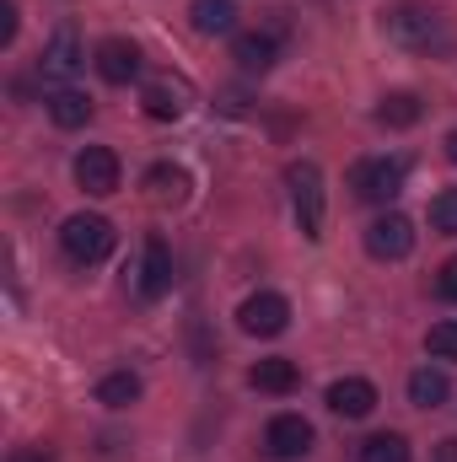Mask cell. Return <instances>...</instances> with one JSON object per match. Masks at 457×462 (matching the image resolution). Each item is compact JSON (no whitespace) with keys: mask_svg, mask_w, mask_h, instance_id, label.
<instances>
[{"mask_svg":"<svg viewBox=\"0 0 457 462\" xmlns=\"http://www.w3.org/2000/svg\"><path fill=\"white\" fill-rule=\"evenodd\" d=\"M231 60H237L247 76H264V70L280 60V32H275V27H258V32H237V43H231Z\"/></svg>","mask_w":457,"mask_h":462,"instance_id":"obj_11","label":"cell"},{"mask_svg":"<svg viewBox=\"0 0 457 462\" xmlns=\"http://www.w3.org/2000/svg\"><path fill=\"white\" fill-rule=\"evenodd\" d=\"M49 118H54L60 129H81V124L92 118V97L76 92V87H60V92L49 97Z\"/></svg>","mask_w":457,"mask_h":462,"instance_id":"obj_20","label":"cell"},{"mask_svg":"<svg viewBox=\"0 0 457 462\" xmlns=\"http://www.w3.org/2000/svg\"><path fill=\"white\" fill-rule=\"evenodd\" d=\"M98 403H103V409H129V403H140V376H135V371H108V376L98 382Z\"/></svg>","mask_w":457,"mask_h":462,"instance_id":"obj_21","label":"cell"},{"mask_svg":"<svg viewBox=\"0 0 457 462\" xmlns=\"http://www.w3.org/2000/svg\"><path fill=\"white\" fill-rule=\"evenodd\" d=\"M285 189H291V210H296V226L307 242L323 236V167L318 162H291L285 167Z\"/></svg>","mask_w":457,"mask_h":462,"instance_id":"obj_1","label":"cell"},{"mask_svg":"<svg viewBox=\"0 0 457 462\" xmlns=\"http://www.w3.org/2000/svg\"><path fill=\"white\" fill-rule=\"evenodd\" d=\"M140 108H145V118H156V124H173V118H183V108H189V87L183 81H145Z\"/></svg>","mask_w":457,"mask_h":462,"instance_id":"obj_13","label":"cell"},{"mask_svg":"<svg viewBox=\"0 0 457 462\" xmlns=\"http://www.w3.org/2000/svg\"><path fill=\"white\" fill-rule=\"evenodd\" d=\"M447 162H457V129L447 134Z\"/></svg>","mask_w":457,"mask_h":462,"instance_id":"obj_28","label":"cell"},{"mask_svg":"<svg viewBox=\"0 0 457 462\" xmlns=\"http://www.w3.org/2000/svg\"><path fill=\"white\" fill-rule=\"evenodd\" d=\"M431 226L457 236V189H442V194L431 199Z\"/></svg>","mask_w":457,"mask_h":462,"instance_id":"obj_24","label":"cell"},{"mask_svg":"<svg viewBox=\"0 0 457 462\" xmlns=\"http://www.w3.org/2000/svg\"><path fill=\"white\" fill-rule=\"evenodd\" d=\"M431 462H457V436H447V441H436V457Z\"/></svg>","mask_w":457,"mask_h":462,"instance_id":"obj_27","label":"cell"},{"mask_svg":"<svg viewBox=\"0 0 457 462\" xmlns=\"http://www.w3.org/2000/svg\"><path fill=\"white\" fill-rule=\"evenodd\" d=\"M452 398V382H447V371H436V365H420L415 376H409V403L415 409H442Z\"/></svg>","mask_w":457,"mask_h":462,"instance_id":"obj_16","label":"cell"},{"mask_svg":"<svg viewBox=\"0 0 457 462\" xmlns=\"http://www.w3.org/2000/svg\"><path fill=\"white\" fill-rule=\"evenodd\" d=\"M5 462H54V457H49L43 447H16V452H11Z\"/></svg>","mask_w":457,"mask_h":462,"instance_id":"obj_26","label":"cell"},{"mask_svg":"<svg viewBox=\"0 0 457 462\" xmlns=\"http://www.w3.org/2000/svg\"><path fill=\"white\" fill-rule=\"evenodd\" d=\"M425 349H431L436 360H457V318H442V323H431V334H425Z\"/></svg>","mask_w":457,"mask_h":462,"instance_id":"obj_23","label":"cell"},{"mask_svg":"<svg viewBox=\"0 0 457 462\" xmlns=\"http://www.w3.org/2000/svg\"><path fill=\"white\" fill-rule=\"evenodd\" d=\"M92 65H98V76H103L108 87H129V81L140 76V49H135L129 38H103L98 54H92Z\"/></svg>","mask_w":457,"mask_h":462,"instance_id":"obj_9","label":"cell"},{"mask_svg":"<svg viewBox=\"0 0 457 462\" xmlns=\"http://www.w3.org/2000/svg\"><path fill=\"white\" fill-rule=\"evenodd\" d=\"M436 296L457 307V258H447V263H442V274H436Z\"/></svg>","mask_w":457,"mask_h":462,"instance_id":"obj_25","label":"cell"},{"mask_svg":"<svg viewBox=\"0 0 457 462\" xmlns=\"http://www.w3.org/2000/svg\"><path fill=\"white\" fill-rule=\"evenodd\" d=\"M87 65V49H81V32L76 27H60L54 38H49V49H43V60H38V70H43V81H70L76 70Z\"/></svg>","mask_w":457,"mask_h":462,"instance_id":"obj_8","label":"cell"},{"mask_svg":"<svg viewBox=\"0 0 457 462\" xmlns=\"http://www.w3.org/2000/svg\"><path fill=\"white\" fill-rule=\"evenodd\" d=\"M189 16H194V32H205V38L237 32V5H231V0H194Z\"/></svg>","mask_w":457,"mask_h":462,"instance_id":"obj_17","label":"cell"},{"mask_svg":"<svg viewBox=\"0 0 457 462\" xmlns=\"http://www.w3.org/2000/svg\"><path fill=\"white\" fill-rule=\"evenodd\" d=\"M173 285V253L162 236H145V258H140V296H162Z\"/></svg>","mask_w":457,"mask_h":462,"instance_id":"obj_15","label":"cell"},{"mask_svg":"<svg viewBox=\"0 0 457 462\" xmlns=\"http://www.w3.org/2000/svg\"><path fill=\"white\" fill-rule=\"evenodd\" d=\"M296 382H302V371H296V360H285V355H269V360H258V365L247 371V387H258V393H269V398L296 393Z\"/></svg>","mask_w":457,"mask_h":462,"instance_id":"obj_14","label":"cell"},{"mask_svg":"<svg viewBox=\"0 0 457 462\" xmlns=\"http://www.w3.org/2000/svg\"><path fill=\"white\" fill-rule=\"evenodd\" d=\"M420 114H425V103H420L415 92H387V97L377 103V124H382V129H415Z\"/></svg>","mask_w":457,"mask_h":462,"instance_id":"obj_18","label":"cell"},{"mask_svg":"<svg viewBox=\"0 0 457 462\" xmlns=\"http://www.w3.org/2000/svg\"><path fill=\"white\" fill-rule=\"evenodd\" d=\"M145 189H151V199H162V205H178V199L189 194V172H183L178 162H156V167L145 172Z\"/></svg>","mask_w":457,"mask_h":462,"instance_id":"obj_19","label":"cell"},{"mask_svg":"<svg viewBox=\"0 0 457 462\" xmlns=\"http://www.w3.org/2000/svg\"><path fill=\"white\" fill-rule=\"evenodd\" d=\"M360 462H409V441H404L398 430L366 436V441H360Z\"/></svg>","mask_w":457,"mask_h":462,"instance_id":"obj_22","label":"cell"},{"mask_svg":"<svg viewBox=\"0 0 457 462\" xmlns=\"http://www.w3.org/2000/svg\"><path fill=\"white\" fill-rule=\"evenodd\" d=\"M329 409H334L340 420H366V414L377 409V387H371L366 376H340V382L329 387Z\"/></svg>","mask_w":457,"mask_h":462,"instance_id":"obj_12","label":"cell"},{"mask_svg":"<svg viewBox=\"0 0 457 462\" xmlns=\"http://www.w3.org/2000/svg\"><path fill=\"white\" fill-rule=\"evenodd\" d=\"M366 253H371V258H382V263L409 258V253H415V221H409V216H398V210H382V216L366 226Z\"/></svg>","mask_w":457,"mask_h":462,"instance_id":"obj_6","label":"cell"},{"mask_svg":"<svg viewBox=\"0 0 457 462\" xmlns=\"http://www.w3.org/2000/svg\"><path fill=\"white\" fill-rule=\"evenodd\" d=\"M404 178H409V162L404 156H366V162L350 167V189L366 205H393L404 194Z\"/></svg>","mask_w":457,"mask_h":462,"instance_id":"obj_3","label":"cell"},{"mask_svg":"<svg viewBox=\"0 0 457 462\" xmlns=\"http://www.w3.org/2000/svg\"><path fill=\"white\" fill-rule=\"evenodd\" d=\"M237 323H242V334H253V339H275V334L291 328V301H285L280 291H253V296L237 307Z\"/></svg>","mask_w":457,"mask_h":462,"instance_id":"obj_5","label":"cell"},{"mask_svg":"<svg viewBox=\"0 0 457 462\" xmlns=\"http://www.w3.org/2000/svg\"><path fill=\"white\" fill-rule=\"evenodd\" d=\"M264 452L275 462H296L312 452V425L302 420V414H275L269 425H264Z\"/></svg>","mask_w":457,"mask_h":462,"instance_id":"obj_7","label":"cell"},{"mask_svg":"<svg viewBox=\"0 0 457 462\" xmlns=\"http://www.w3.org/2000/svg\"><path fill=\"white\" fill-rule=\"evenodd\" d=\"M382 27H387V38L398 43V49H442V16L431 11V5H415V0H404V5H393L387 16H382Z\"/></svg>","mask_w":457,"mask_h":462,"instance_id":"obj_4","label":"cell"},{"mask_svg":"<svg viewBox=\"0 0 457 462\" xmlns=\"http://www.w3.org/2000/svg\"><path fill=\"white\" fill-rule=\"evenodd\" d=\"M76 183L87 189V194H114L118 189V156L108 151V145H87L81 156H76Z\"/></svg>","mask_w":457,"mask_h":462,"instance_id":"obj_10","label":"cell"},{"mask_svg":"<svg viewBox=\"0 0 457 462\" xmlns=\"http://www.w3.org/2000/svg\"><path fill=\"white\" fill-rule=\"evenodd\" d=\"M114 221L108 216H70L65 226H60V247H65V258L70 263H81V269H92V263H103L108 253H114Z\"/></svg>","mask_w":457,"mask_h":462,"instance_id":"obj_2","label":"cell"}]
</instances>
